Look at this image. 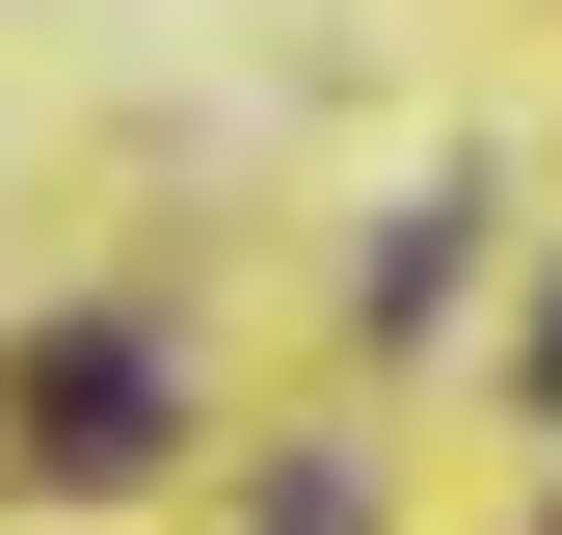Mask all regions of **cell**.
<instances>
[{
  "label": "cell",
  "instance_id": "obj_1",
  "mask_svg": "<svg viewBox=\"0 0 562 535\" xmlns=\"http://www.w3.org/2000/svg\"><path fill=\"white\" fill-rule=\"evenodd\" d=\"M27 455H54V482H134V455H161V349H134V321L27 349Z\"/></svg>",
  "mask_w": 562,
  "mask_h": 535
}]
</instances>
